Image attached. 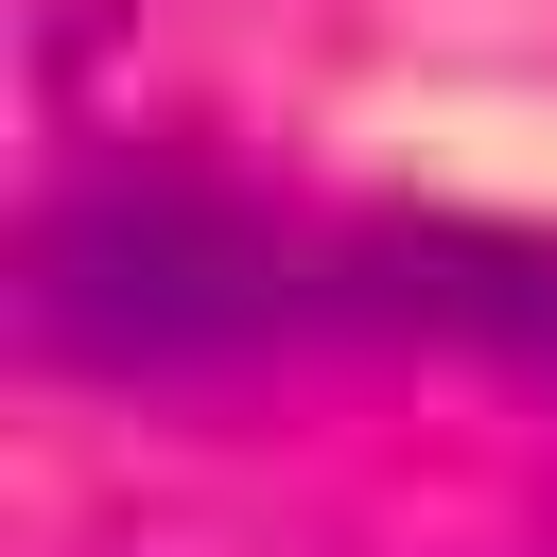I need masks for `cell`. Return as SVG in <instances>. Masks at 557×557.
I'll use <instances>...</instances> for the list:
<instances>
[{"instance_id": "1", "label": "cell", "mask_w": 557, "mask_h": 557, "mask_svg": "<svg viewBox=\"0 0 557 557\" xmlns=\"http://www.w3.org/2000/svg\"><path fill=\"white\" fill-rule=\"evenodd\" d=\"M296 296H313V261H296L261 209L191 191V174H104V191L35 209V244H17V331H35L52 366H104V383L226 366V348L278 331Z\"/></svg>"}, {"instance_id": "2", "label": "cell", "mask_w": 557, "mask_h": 557, "mask_svg": "<svg viewBox=\"0 0 557 557\" xmlns=\"http://www.w3.org/2000/svg\"><path fill=\"white\" fill-rule=\"evenodd\" d=\"M313 296L366 313V331H418V348H470V366H540L557 383V226L400 209V226H348L313 261Z\"/></svg>"}]
</instances>
